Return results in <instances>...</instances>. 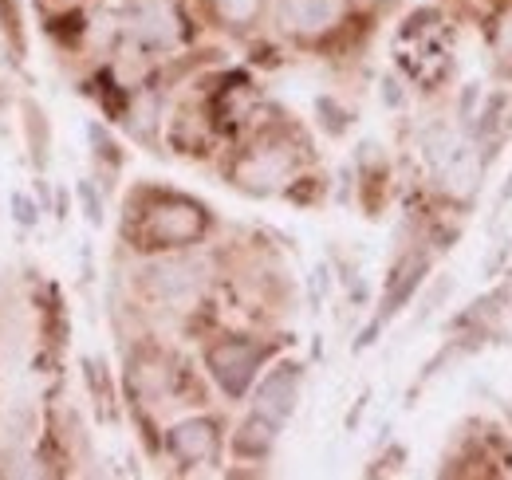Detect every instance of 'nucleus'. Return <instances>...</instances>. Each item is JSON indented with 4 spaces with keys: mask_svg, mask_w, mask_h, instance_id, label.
<instances>
[{
    "mask_svg": "<svg viewBox=\"0 0 512 480\" xmlns=\"http://www.w3.org/2000/svg\"><path fill=\"white\" fill-rule=\"evenodd\" d=\"M12 209H16V221L20 225H32L36 221V209H32V201L24 193H12Z\"/></svg>",
    "mask_w": 512,
    "mask_h": 480,
    "instance_id": "11",
    "label": "nucleus"
},
{
    "mask_svg": "<svg viewBox=\"0 0 512 480\" xmlns=\"http://www.w3.org/2000/svg\"><path fill=\"white\" fill-rule=\"evenodd\" d=\"M142 233L150 244H162V248H178V244H193V240L205 233V213L182 201V197H166L158 201L150 213H146V225Z\"/></svg>",
    "mask_w": 512,
    "mask_h": 480,
    "instance_id": "1",
    "label": "nucleus"
},
{
    "mask_svg": "<svg viewBox=\"0 0 512 480\" xmlns=\"http://www.w3.org/2000/svg\"><path fill=\"white\" fill-rule=\"evenodd\" d=\"M272 433H276V425L268 418H260V414H253V421L241 429V437H237V449L241 453H253V457H260V453H268V445H272Z\"/></svg>",
    "mask_w": 512,
    "mask_h": 480,
    "instance_id": "9",
    "label": "nucleus"
},
{
    "mask_svg": "<svg viewBox=\"0 0 512 480\" xmlns=\"http://www.w3.org/2000/svg\"><path fill=\"white\" fill-rule=\"evenodd\" d=\"M288 170H292V154L284 146H260L237 166V178L249 189H272L276 181L288 178Z\"/></svg>",
    "mask_w": 512,
    "mask_h": 480,
    "instance_id": "7",
    "label": "nucleus"
},
{
    "mask_svg": "<svg viewBox=\"0 0 512 480\" xmlns=\"http://www.w3.org/2000/svg\"><path fill=\"white\" fill-rule=\"evenodd\" d=\"M260 359H264V347H256L249 339H225V343H217L209 351V370L221 382V390L237 398V394L249 390Z\"/></svg>",
    "mask_w": 512,
    "mask_h": 480,
    "instance_id": "2",
    "label": "nucleus"
},
{
    "mask_svg": "<svg viewBox=\"0 0 512 480\" xmlns=\"http://www.w3.org/2000/svg\"><path fill=\"white\" fill-rule=\"evenodd\" d=\"M79 193H83V205H87L91 225H99V221H103V213H99V197H95V189H91V185H79Z\"/></svg>",
    "mask_w": 512,
    "mask_h": 480,
    "instance_id": "12",
    "label": "nucleus"
},
{
    "mask_svg": "<svg viewBox=\"0 0 512 480\" xmlns=\"http://www.w3.org/2000/svg\"><path fill=\"white\" fill-rule=\"evenodd\" d=\"M170 453L182 461V465H209L217 457V425L205 418L182 421L170 429Z\"/></svg>",
    "mask_w": 512,
    "mask_h": 480,
    "instance_id": "6",
    "label": "nucleus"
},
{
    "mask_svg": "<svg viewBox=\"0 0 512 480\" xmlns=\"http://www.w3.org/2000/svg\"><path fill=\"white\" fill-rule=\"evenodd\" d=\"M213 12H217L225 24L245 28V24H253L256 16H260V0H213Z\"/></svg>",
    "mask_w": 512,
    "mask_h": 480,
    "instance_id": "10",
    "label": "nucleus"
},
{
    "mask_svg": "<svg viewBox=\"0 0 512 480\" xmlns=\"http://www.w3.org/2000/svg\"><path fill=\"white\" fill-rule=\"evenodd\" d=\"M127 32L146 48H174L182 40V20L166 0H134L127 12Z\"/></svg>",
    "mask_w": 512,
    "mask_h": 480,
    "instance_id": "3",
    "label": "nucleus"
},
{
    "mask_svg": "<svg viewBox=\"0 0 512 480\" xmlns=\"http://www.w3.org/2000/svg\"><path fill=\"white\" fill-rule=\"evenodd\" d=\"M205 280V268L197 260H158L146 268V288L158 296V300L182 303L190 300L193 292L201 288Z\"/></svg>",
    "mask_w": 512,
    "mask_h": 480,
    "instance_id": "4",
    "label": "nucleus"
},
{
    "mask_svg": "<svg viewBox=\"0 0 512 480\" xmlns=\"http://www.w3.org/2000/svg\"><path fill=\"white\" fill-rule=\"evenodd\" d=\"M280 16H284V24H288L292 32L312 36V32L331 28V24L343 16V0H284Z\"/></svg>",
    "mask_w": 512,
    "mask_h": 480,
    "instance_id": "8",
    "label": "nucleus"
},
{
    "mask_svg": "<svg viewBox=\"0 0 512 480\" xmlns=\"http://www.w3.org/2000/svg\"><path fill=\"white\" fill-rule=\"evenodd\" d=\"M501 44H505V52H512V24L505 28V36H501Z\"/></svg>",
    "mask_w": 512,
    "mask_h": 480,
    "instance_id": "13",
    "label": "nucleus"
},
{
    "mask_svg": "<svg viewBox=\"0 0 512 480\" xmlns=\"http://www.w3.org/2000/svg\"><path fill=\"white\" fill-rule=\"evenodd\" d=\"M296 398H300V370L296 366H280L264 378L260 394H256V414L268 418L272 425L288 418L296 410Z\"/></svg>",
    "mask_w": 512,
    "mask_h": 480,
    "instance_id": "5",
    "label": "nucleus"
}]
</instances>
